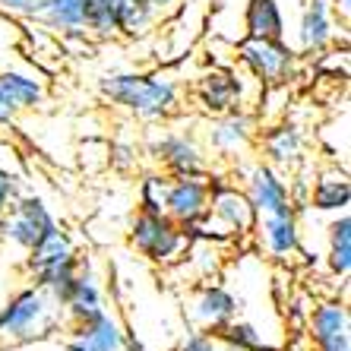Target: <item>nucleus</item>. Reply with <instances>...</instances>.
I'll list each match as a JSON object with an SVG mask.
<instances>
[{
  "label": "nucleus",
  "mask_w": 351,
  "mask_h": 351,
  "mask_svg": "<svg viewBox=\"0 0 351 351\" xmlns=\"http://www.w3.org/2000/svg\"><path fill=\"white\" fill-rule=\"evenodd\" d=\"M256 146L263 152V162L278 168L282 174H291L298 168H304V146H307V139H304L301 127L298 123H276L269 130H263L256 136Z\"/></svg>",
  "instance_id": "nucleus-15"
},
{
  "label": "nucleus",
  "mask_w": 351,
  "mask_h": 351,
  "mask_svg": "<svg viewBox=\"0 0 351 351\" xmlns=\"http://www.w3.org/2000/svg\"><path fill=\"white\" fill-rule=\"evenodd\" d=\"M16 196H19V180L0 168V219H3V213L10 209V203H13Z\"/></svg>",
  "instance_id": "nucleus-31"
},
{
  "label": "nucleus",
  "mask_w": 351,
  "mask_h": 351,
  "mask_svg": "<svg viewBox=\"0 0 351 351\" xmlns=\"http://www.w3.org/2000/svg\"><path fill=\"white\" fill-rule=\"evenodd\" d=\"M348 203H351V184H348V174L345 168H326L319 171L317 178L311 180V193H307V209L313 213H348Z\"/></svg>",
  "instance_id": "nucleus-19"
},
{
  "label": "nucleus",
  "mask_w": 351,
  "mask_h": 351,
  "mask_svg": "<svg viewBox=\"0 0 351 351\" xmlns=\"http://www.w3.org/2000/svg\"><path fill=\"white\" fill-rule=\"evenodd\" d=\"M51 228H58V219L45 206V199L35 193H19L0 219V234L7 237L10 244H16L19 250L35 247Z\"/></svg>",
  "instance_id": "nucleus-7"
},
{
  "label": "nucleus",
  "mask_w": 351,
  "mask_h": 351,
  "mask_svg": "<svg viewBox=\"0 0 351 351\" xmlns=\"http://www.w3.org/2000/svg\"><path fill=\"white\" fill-rule=\"evenodd\" d=\"M48 98V86L45 80L25 70H0V101L19 114V111H35L45 105Z\"/></svg>",
  "instance_id": "nucleus-17"
},
{
  "label": "nucleus",
  "mask_w": 351,
  "mask_h": 351,
  "mask_svg": "<svg viewBox=\"0 0 351 351\" xmlns=\"http://www.w3.org/2000/svg\"><path fill=\"white\" fill-rule=\"evenodd\" d=\"M64 323V307L45 288L25 285L0 307V342L16 348L32 345Z\"/></svg>",
  "instance_id": "nucleus-2"
},
{
  "label": "nucleus",
  "mask_w": 351,
  "mask_h": 351,
  "mask_svg": "<svg viewBox=\"0 0 351 351\" xmlns=\"http://www.w3.org/2000/svg\"><path fill=\"white\" fill-rule=\"evenodd\" d=\"M332 3V13H339L342 16V25L348 23V10H351V0H329Z\"/></svg>",
  "instance_id": "nucleus-32"
},
{
  "label": "nucleus",
  "mask_w": 351,
  "mask_h": 351,
  "mask_svg": "<svg viewBox=\"0 0 351 351\" xmlns=\"http://www.w3.org/2000/svg\"><path fill=\"white\" fill-rule=\"evenodd\" d=\"M127 241L152 266H174L190 250V241L184 237V228H180L171 215L143 213V209H136V215H133Z\"/></svg>",
  "instance_id": "nucleus-4"
},
{
  "label": "nucleus",
  "mask_w": 351,
  "mask_h": 351,
  "mask_svg": "<svg viewBox=\"0 0 351 351\" xmlns=\"http://www.w3.org/2000/svg\"><path fill=\"white\" fill-rule=\"evenodd\" d=\"M13 117H16V114H13V111L0 101V127H3V123H13Z\"/></svg>",
  "instance_id": "nucleus-34"
},
{
  "label": "nucleus",
  "mask_w": 351,
  "mask_h": 351,
  "mask_svg": "<svg viewBox=\"0 0 351 351\" xmlns=\"http://www.w3.org/2000/svg\"><path fill=\"white\" fill-rule=\"evenodd\" d=\"M254 228L256 209L250 206L244 190L231 180L209 174V213H206V221L199 225L193 244L213 241V231H219V237H250Z\"/></svg>",
  "instance_id": "nucleus-3"
},
{
  "label": "nucleus",
  "mask_w": 351,
  "mask_h": 351,
  "mask_svg": "<svg viewBox=\"0 0 351 351\" xmlns=\"http://www.w3.org/2000/svg\"><path fill=\"white\" fill-rule=\"evenodd\" d=\"M244 32L247 38H285V13L278 0H247L244 7Z\"/></svg>",
  "instance_id": "nucleus-23"
},
{
  "label": "nucleus",
  "mask_w": 351,
  "mask_h": 351,
  "mask_svg": "<svg viewBox=\"0 0 351 351\" xmlns=\"http://www.w3.org/2000/svg\"><path fill=\"white\" fill-rule=\"evenodd\" d=\"M38 19L58 35H86L89 0H48Z\"/></svg>",
  "instance_id": "nucleus-24"
},
{
  "label": "nucleus",
  "mask_w": 351,
  "mask_h": 351,
  "mask_svg": "<svg viewBox=\"0 0 351 351\" xmlns=\"http://www.w3.org/2000/svg\"><path fill=\"white\" fill-rule=\"evenodd\" d=\"M76 256H80L76 241L70 237V231H64L58 225V228H51L48 234L41 237L35 247L25 250V272L35 276V272L51 269V266H60V263H70V260H76Z\"/></svg>",
  "instance_id": "nucleus-20"
},
{
  "label": "nucleus",
  "mask_w": 351,
  "mask_h": 351,
  "mask_svg": "<svg viewBox=\"0 0 351 351\" xmlns=\"http://www.w3.org/2000/svg\"><path fill=\"white\" fill-rule=\"evenodd\" d=\"M127 329H123V323L114 317V313L108 311H98L95 317L82 319V323H73L70 326V339H76V342H82L86 348L92 351H123V345H127Z\"/></svg>",
  "instance_id": "nucleus-18"
},
{
  "label": "nucleus",
  "mask_w": 351,
  "mask_h": 351,
  "mask_svg": "<svg viewBox=\"0 0 351 351\" xmlns=\"http://www.w3.org/2000/svg\"><path fill=\"white\" fill-rule=\"evenodd\" d=\"M117 10H121V0H89L86 35H92V38H114L117 35Z\"/></svg>",
  "instance_id": "nucleus-27"
},
{
  "label": "nucleus",
  "mask_w": 351,
  "mask_h": 351,
  "mask_svg": "<svg viewBox=\"0 0 351 351\" xmlns=\"http://www.w3.org/2000/svg\"><path fill=\"white\" fill-rule=\"evenodd\" d=\"M221 342L215 339L213 332H206V329H193V332H187V339L180 342L178 351H219Z\"/></svg>",
  "instance_id": "nucleus-30"
},
{
  "label": "nucleus",
  "mask_w": 351,
  "mask_h": 351,
  "mask_svg": "<svg viewBox=\"0 0 351 351\" xmlns=\"http://www.w3.org/2000/svg\"><path fill=\"white\" fill-rule=\"evenodd\" d=\"M149 7H156V13L162 16V13H168L171 7H178V0H146Z\"/></svg>",
  "instance_id": "nucleus-33"
},
{
  "label": "nucleus",
  "mask_w": 351,
  "mask_h": 351,
  "mask_svg": "<svg viewBox=\"0 0 351 351\" xmlns=\"http://www.w3.org/2000/svg\"><path fill=\"white\" fill-rule=\"evenodd\" d=\"M48 0H0V10L19 19H38Z\"/></svg>",
  "instance_id": "nucleus-29"
},
{
  "label": "nucleus",
  "mask_w": 351,
  "mask_h": 351,
  "mask_svg": "<svg viewBox=\"0 0 351 351\" xmlns=\"http://www.w3.org/2000/svg\"><path fill=\"white\" fill-rule=\"evenodd\" d=\"M254 237L260 250L276 263H288L304 250V234H301V215L294 206H285L278 213L256 215Z\"/></svg>",
  "instance_id": "nucleus-9"
},
{
  "label": "nucleus",
  "mask_w": 351,
  "mask_h": 351,
  "mask_svg": "<svg viewBox=\"0 0 351 351\" xmlns=\"http://www.w3.org/2000/svg\"><path fill=\"white\" fill-rule=\"evenodd\" d=\"M250 199V206L256 209V215H266V213H278V209H285L291 206V193H288V180L285 174L260 162H250L244 168V187H241Z\"/></svg>",
  "instance_id": "nucleus-13"
},
{
  "label": "nucleus",
  "mask_w": 351,
  "mask_h": 351,
  "mask_svg": "<svg viewBox=\"0 0 351 351\" xmlns=\"http://www.w3.org/2000/svg\"><path fill=\"white\" fill-rule=\"evenodd\" d=\"M168 174L165 171H152L139 180L136 190V209L143 213H165V193H168Z\"/></svg>",
  "instance_id": "nucleus-28"
},
{
  "label": "nucleus",
  "mask_w": 351,
  "mask_h": 351,
  "mask_svg": "<svg viewBox=\"0 0 351 351\" xmlns=\"http://www.w3.org/2000/svg\"><path fill=\"white\" fill-rule=\"evenodd\" d=\"M326 269L342 285L351 276V215L348 213H335L326 228Z\"/></svg>",
  "instance_id": "nucleus-22"
},
{
  "label": "nucleus",
  "mask_w": 351,
  "mask_h": 351,
  "mask_svg": "<svg viewBox=\"0 0 351 351\" xmlns=\"http://www.w3.org/2000/svg\"><path fill=\"white\" fill-rule=\"evenodd\" d=\"M304 326L313 351H351V317L345 298H326L313 304Z\"/></svg>",
  "instance_id": "nucleus-11"
},
{
  "label": "nucleus",
  "mask_w": 351,
  "mask_h": 351,
  "mask_svg": "<svg viewBox=\"0 0 351 351\" xmlns=\"http://www.w3.org/2000/svg\"><path fill=\"white\" fill-rule=\"evenodd\" d=\"M213 335L219 339L221 345H228L231 351H282V348H276V345L266 342V335H263L254 323L237 319V317L231 319V323H225V326H221L219 332H213Z\"/></svg>",
  "instance_id": "nucleus-25"
},
{
  "label": "nucleus",
  "mask_w": 351,
  "mask_h": 351,
  "mask_svg": "<svg viewBox=\"0 0 351 351\" xmlns=\"http://www.w3.org/2000/svg\"><path fill=\"white\" fill-rule=\"evenodd\" d=\"M98 92L105 101L146 123L168 121L180 111V82L168 73H105L98 80Z\"/></svg>",
  "instance_id": "nucleus-1"
},
{
  "label": "nucleus",
  "mask_w": 351,
  "mask_h": 351,
  "mask_svg": "<svg viewBox=\"0 0 351 351\" xmlns=\"http://www.w3.org/2000/svg\"><path fill=\"white\" fill-rule=\"evenodd\" d=\"M241 313V301L231 288H225L221 282H203V285L193 288V298H190V319H193L196 329H206V332H219L225 323Z\"/></svg>",
  "instance_id": "nucleus-12"
},
{
  "label": "nucleus",
  "mask_w": 351,
  "mask_h": 351,
  "mask_svg": "<svg viewBox=\"0 0 351 351\" xmlns=\"http://www.w3.org/2000/svg\"><path fill=\"white\" fill-rule=\"evenodd\" d=\"M206 146L215 152L221 162H241L247 158L250 149H256V121L241 111H228V114L209 117L206 123Z\"/></svg>",
  "instance_id": "nucleus-10"
},
{
  "label": "nucleus",
  "mask_w": 351,
  "mask_h": 351,
  "mask_svg": "<svg viewBox=\"0 0 351 351\" xmlns=\"http://www.w3.org/2000/svg\"><path fill=\"white\" fill-rule=\"evenodd\" d=\"M193 101L206 117H219L228 111H241V76L234 70H209L196 80Z\"/></svg>",
  "instance_id": "nucleus-14"
},
{
  "label": "nucleus",
  "mask_w": 351,
  "mask_h": 351,
  "mask_svg": "<svg viewBox=\"0 0 351 351\" xmlns=\"http://www.w3.org/2000/svg\"><path fill=\"white\" fill-rule=\"evenodd\" d=\"M156 23H158V13H156V7H149L146 0H121V10H117V35L139 38V35H146Z\"/></svg>",
  "instance_id": "nucleus-26"
},
{
  "label": "nucleus",
  "mask_w": 351,
  "mask_h": 351,
  "mask_svg": "<svg viewBox=\"0 0 351 351\" xmlns=\"http://www.w3.org/2000/svg\"><path fill=\"white\" fill-rule=\"evenodd\" d=\"M237 60L247 73L254 76L260 86H288L298 73L301 54L288 45L285 38L266 41V38H244L237 45Z\"/></svg>",
  "instance_id": "nucleus-5"
},
{
  "label": "nucleus",
  "mask_w": 351,
  "mask_h": 351,
  "mask_svg": "<svg viewBox=\"0 0 351 351\" xmlns=\"http://www.w3.org/2000/svg\"><path fill=\"white\" fill-rule=\"evenodd\" d=\"M209 213V174L199 178H171L165 193V215H171L184 228V237L190 244L199 234V225Z\"/></svg>",
  "instance_id": "nucleus-8"
},
{
  "label": "nucleus",
  "mask_w": 351,
  "mask_h": 351,
  "mask_svg": "<svg viewBox=\"0 0 351 351\" xmlns=\"http://www.w3.org/2000/svg\"><path fill=\"white\" fill-rule=\"evenodd\" d=\"M149 158L168 178H199L209 174L203 143L187 130H162L149 139Z\"/></svg>",
  "instance_id": "nucleus-6"
},
{
  "label": "nucleus",
  "mask_w": 351,
  "mask_h": 351,
  "mask_svg": "<svg viewBox=\"0 0 351 351\" xmlns=\"http://www.w3.org/2000/svg\"><path fill=\"white\" fill-rule=\"evenodd\" d=\"M98 311H105V291L98 285L95 272L86 269V263L80 266V276L73 282V291L64 301V319L70 323H82V319L95 317Z\"/></svg>",
  "instance_id": "nucleus-21"
},
{
  "label": "nucleus",
  "mask_w": 351,
  "mask_h": 351,
  "mask_svg": "<svg viewBox=\"0 0 351 351\" xmlns=\"http://www.w3.org/2000/svg\"><path fill=\"white\" fill-rule=\"evenodd\" d=\"M335 41V13L329 0H307L298 25V54H323Z\"/></svg>",
  "instance_id": "nucleus-16"
}]
</instances>
